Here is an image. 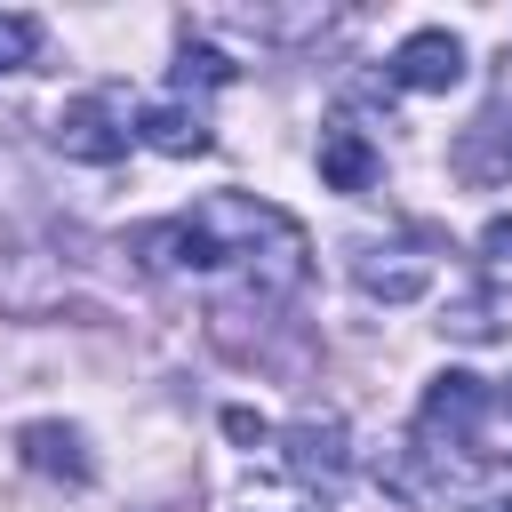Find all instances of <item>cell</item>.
<instances>
[{"label": "cell", "mask_w": 512, "mask_h": 512, "mask_svg": "<svg viewBox=\"0 0 512 512\" xmlns=\"http://www.w3.org/2000/svg\"><path fill=\"white\" fill-rule=\"evenodd\" d=\"M56 152L64 160H88V168H112L128 144H136V112H128V96H112V88H88V96H72L64 112H56Z\"/></svg>", "instance_id": "obj_3"}, {"label": "cell", "mask_w": 512, "mask_h": 512, "mask_svg": "<svg viewBox=\"0 0 512 512\" xmlns=\"http://www.w3.org/2000/svg\"><path fill=\"white\" fill-rule=\"evenodd\" d=\"M240 64L224 56V48H208V40H184L176 48V96H192V88H224Z\"/></svg>", "instance_id": "obj_10"}, {"label": "cell", "mask_w": 512, "mask_h": 512, "mask_svg": "<svg viewBox=\"0 0 512 512\" xmlns=\"http://www.w3.org/2000/svg\"><path fill=\"white\" fill-rule=\"evenodd\" d=\"M376 176H384L376 144H368L352 120H328V128H320V184H328V192H368Z\"/></svg>", "instance_id": "obj_8"}, {"label": "cell", "mask_w": 512, "mask_h": 512, "mask_svg": "<svg viewBox=\"0 0 512 512\" xmlns=\"http://www.w3.org/2000/svg\"><path fill=\"white\" fill-rule=\"evenodd\" d=\"M248 512H280V504H248Z\"/></svg>", "instance_id": "obj_15"}, {"label": "cell", "mask_w": 512, "mask_h": 512, "mask_svg": "<svg viewBox=\"0 0 512 512\" xmlns=\"http://www.w3.org/2000/svg\"><path fill=\"white\" fill-rule=\"evenodd\" d=\"M40 16H24V8H0V72H24L32 56H40Z\"/></svg>", "instance_id": "obj_11"}, {"label": "cell", "mask_w": 512, "mask_h": 512, "mask_svg": "<svg viewBox=\"0 0 512 512\" xmlns=\"http://www.w3.org/2000/svg\"><path fill=\"white\" fill-rule=\"evenodd\" d=\"M168 280H232L248 304H288L312 272V240L288 208L256 192H208L184 216H160L128 240Z\"/></svg>", "instance_id": "obj_1"}, {"label": "cell", "mask_w": 512, "mask_h": 512, "mask_svg": "<svg viewBox=\"0 0 512 512\" xmlns=\"http://www.w3.org/2000/svg\"><path fill=\"white\" fill-rule=\"evenodd\" d=\"M280 440V464L304 480V488H336L352 472V440H344V416H296L272 432Z\"/></svg>", "instance_id": "obj_6"}, {"label": "cell", "mask_w": 512, "mask_h": 512, "mask_svg": "<svg viewBox=\"0 0 512 512\" xmlns=\"http://www.w3.org/2000/svg\"><path fill=\"white\" fill-rule=\"evenodd\" d=\"M472 512H512V496H488V504H472Z\"/></svg>", "instance_id": "obj_14"}, {"label": "cell", "mask_w": 512, "mask_h": 512, "mask_svg": "<svg viewBox=\"0 0 512 512\" xmlns=\"http://www.w3.org/2000/svg\"><path fill=\"white\" fill-rule=\"evenodd\" d=\"M136 144H152V152H176V160H192V152H208L216 136H208V112H200V104L168 96V104H144V112H136Z\"/></svg>", "instance_id": "obj_9"}, {"label": "cell", "mask_w": 512, "mask_h": 512, "mask_svg": "<svg viewBox=\"0 0 512 512\" xmlns=\"http://www.w3.org/2000/svg\"><path fill=\"white\" fill-rule=\"evenodd\" d=\"M456 80H464V40L440 32V24L408 32L392 48V64H384V96H448Z\"/></svg>", "instance_id": "obj_5"}, {"label": "cell", "mask_w": 512, "mask_h": 512, "mask_svg": "<svg viewBox=\"0 0 512 512\" xmlns=\"http://www.w3.org/2000/svg\"><path fill=\"white\" fill-rule=\"evenodd\" d=\"M224 432H232V440H272V432H264V416H248V408H232V416H224Z\"/></svg>", "instance_id": "obj_13"}, {"label": "cell", "mask_w": 512, "mask_h": 512, "mask_svg": "<svg viewBox=\"0 0 512 512\" xmlns=\"http://www.w3.org/2000/svg\"><path fill=\"white\" fill-rule=\"evenodd\" d=\"M408 456L432 488H480L512 472V376L488 384L472 368H440L408 424Z\"/></svg>", "instance_id": "obj_2"}, {"label": "cell", "mask_w": 512, "mask_h": 512, "mask_svg": "<svg viewBox=\"0 0 512 512\" xmlns=\"http://www.w3.org/2000/svg\"><path fill=\"white\" fill-rule=\"evenodd\" d=\"M16 456H24L40 480H64V488H88V480H96V456H88V440H80L72 424H56V416L24 424V432H16Z\"/></svg>", "instance_id": "obj_7"}, {"label": "cell", "mask_w": 512, "mask_h": 512, "mask_svg": "<svg viewBox=\"0 0 512 512\" xmlns=\"http://www.w3.org/2000/svg\"><path fill=\"white\" fill-rule=\"evenodd\" d=\"M352 280H360V296H376V304H416L432 280H440V248L432 240H368V248H352Z\"/></svg>", "instance_id": "obj_4"}, {"label": "cell", "mask_w": 512, "mask_h": 512, "mask_svg": "<svg viewBox=\"0 0 512 512\" xmlns=\"http://www.w3.org/2000/svg\"><path fill=\"white\" fill-rule=\"evenodd\" d=\"M480 248H488L496 264H512V216H488V232H480Z\"/></svg>", "instance_id": "obj_12"}]
</instances>
